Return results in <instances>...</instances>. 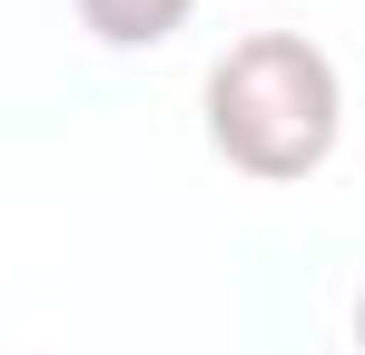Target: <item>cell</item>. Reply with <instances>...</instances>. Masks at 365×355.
Here are the masks:
<instances>
[{"label":"cell","instance_id":"3","mask_svg":"<svg viewBox=\"0 0 365 355\" xmlns=\"http://www.w3.org/2000/svg\"><path fill=\"white\" fill-rule=\"evenodd\" d=\"M356 355H365V287H356Z\"/></svg>","mask_w":365,"mask_h":355},{"label":"cell","instance_id":"1","mask_svg":"<svg viewBox=\"0 0 365 355\" xmlns=\"http://www.w3.org/2000/svg\"><path fill=\"white\" fill-rule=\"evenodd\" d=\"M346 138V79L306 30H247L207 69V148L237 178L297 187Z\"/></svg>","mask_w":365,"mask_h":355},{"label":"cell","instance_id":"2","mask_svg":"<svg viewBox=\"0 0 365 355\" xmlns=\"http://www.w3.org/2000/svg\"><path fill=\"white\" fill-rule=\"evenodd\" d=\"M69 10H79V30L99 50H158V40H178L197 20V0H69Z\"/></svg>","mask_w":365,"mask_h":355}]
</instances>
